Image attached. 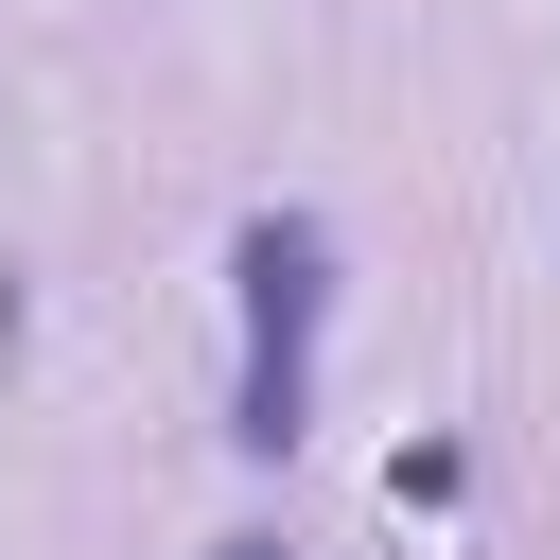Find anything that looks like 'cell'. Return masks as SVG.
<instances>
[{"mask_svg": "<svg viewBox=\"0 0 560 560\" xmlns=\"http://www.w3.org/2000/svg\"><path fill=\"white\" fill-rule=\"evenodd\" d=\"M228 280H245V332H262V350H315V315H332V228H315V210H262V228L228 245Z\"/></svg>", "mask_w": 560, "mask_h": 560, "instance_id": "cell-1", "label": "cell"}, {"mask_svg": "<svg viewBox=\"0 0 560 560\" xmlns=\"http://www.w3.org/2000/svg\"><path fill=\"white\" fill-rule=\"evenodd\" d=\"M210 560H280V542H210Z\"/></svg>", "mask_w": 560, "mask_h": 560, "instance_id": "cell-2", "label": "cell"}]
</instances>
